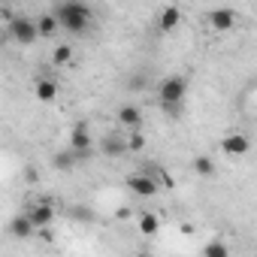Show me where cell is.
Instances as JSON below:
<instances>
[{"mask_svg":"<svg viewBox=\"0 0 257 257\" xmlns=\"http://www.w3.org/2000/svg\"><path fill=\"white\" fill-rule=\"evenodd\" d=\"M52 16L58 19V28H64L70 34H85L88 25H91V19H94V13L85 4H61Z\"/></svg>","mask_w":257,"mask_h":257,"instance_id":"6da1fadb","label":"cell"},{"mask_svg":"<svg viewBox=\"0 0 257 257\" xmlns=\"http://www.w3.org/2000/svg\"><path fill=\"white\" fill-rule=\"evenodd\" d=\"M185 94H188V79L185 76H167L158 88V97H161L164 106H179L185 100Z\"/></svg>","mask_w":257,"mask_h":257,"instance_id":"7a4b0ae2","label":"cell"},{"mask_svg":"<svg viewBox=\"0 0 257 257\" xmlns=\"http://www.w3.org/2000/svg\"><path fill=\"white\" fill-rule=\"evenodd\" d=\"M10 37L16 40V43H22V46H31V43H37V22L34 19H25V16H16L13 22H10Z\"/></svg>","mask_w":257,"mask_h":257,"instance_id":"3957f363","label":"cell"},{"mask_svg":"<svg viewBox=\"0 0 257 257\" xmlns=\"http://www.w3.org/2000/svg\"><path fill=\"white\" fill-rule=\"evenodd\" d=\"M127 188H131L137 197H146V200L158 194V182H155L152 176H143V173H140V176H131V179H127Z\"/></svg>","mask_w":257,"mask_h":257,"instance_id":"277c9868","label":"cell"},{"mask_svg":"<svg viewBox=\"0 0 257 257\" xmlns=\"http://www.w3.org/2000/svg\"><path fill=\"white\" fill-rule=\"evenodd\" d=\"M221 149H224V155H248V149H251V143H248V137H242V134H230V137H224V143H221Z\"/></svg>","mask_w":257,"mask_h":257,"instance_id":"5b68a950","label":"cell"},{"mask_svg":"<svg viewBox=\"0 0 257 257\" xmlns=\"http://www.w3.org/2000/svg\"><path fill=\"white\" fill-rule=\"evenodd\" d=\"M28 218H31L34 230H37V227H49V224L55 221V209H52L49 203H37V206L28 212Z\"/></svg>","mask_w":257,"mask_h":257,"instance_id":"8992f818","label":"cell"},{"mask_svg":"<svg viewBox=\"0 0 257 257\" xmlns=\"http://www.w3.org/2000/svg\"><path fill=\"white\" fill-rule=\"evenodd\" d=\"M179 22H182V10H179V7H164V10H161V16H158V28H161L164 34L176 31V28H179Z\"/></svg>","mask_w":257,"mask_h":257,"instance_id":"52a82bcc","label":"cell"},{"mask_svg":"<svg viewBox=\"0 0 257 257\" xmlns=\"http://www.w3.org/2000/svg\"><path fill=\"white\" fill-rule=\"evenodd\" d=\"M206 19H209V25H212L215 31H230V28L236 25V13H233V10H212Z\"/></svg>","mask_w":257,"mask_h":257,"instance_id":"ba28073f","label":"cell"},{"mask_svg":"<svg viewBox=\"0 0 257 257\" xmlns=\"http://www.w3.org/2000/svg\"><path fill=\"white\" fill-rule=\"evenodd\" d=\"M70 149H73L76 155H82V152L91 149V131H88V124H76V131H73V137H70Z\"/></svg>","mask_w":257,"mask_h":257,"instance_id":"9c48e42d","label":"cell"},{"mask_svg":"<svg viewBox=\"0 0 257 257\" xmlns=\"http://www.w3.org/2000/svg\"><path fill=\"white\" fill-rule=\"evenodd\" d=\"M118 124H124V127H137L143 124V109L140 106H121L118 109Z\"/></svg>","mask_w":257,"mask_h":257,"instance_id":"30bf717a","label":"cell"},{"mask_svg":"<svg viewBox=\"0 0 257 257\" xmlns=\"http://www.w3.org/2000/svg\"><path fill=\"white\" fill-rule=\"evenodd\" d=\"M137 227H140L143 236H158V233H161V218H158L155 212H143V215L137 218Z\"/></svg>","mask_w":257,"mask_h":257,"instance_id":"8fae6325","label":"cell"},{"mask_svg":"<svg viewBox=\"0 0 257 257\" xmlns=\"http://www.w3.org/2000/svg\"><path fill=\"white\" fill-rule=\"evenodd\" d=\"M10 233H13L16 239H31V236H34L31 218H28V215H16V218L10 221Z\"/></svg>","mask_w":257,"mask_h":257,"instance_id":"7c38bea8","label":"cell"},{"mask_svg":"<svg viewBox=\"0 0 257 257\" xmlns=\"http://www.w3.org/2000/svg\"><path fill=\"white\" fill-rule=\"evenodd\" d=\"M37 97L43 100V103H52L55 97H58V82H52V79H37Z\"/></svg>","mask_w":257,"mask_h":257,"instance_id":"4fadbf2b","label":"cell"},{"mask_svg":"<svg viewBox=\"0 0 257 257\" xmlns=\"http://www.w3.org/2000/svg\"><path fill=\"white\" fill-rule=\"evenodd\" d=\"M55 31H58V19H55L52 13H46V16L37 19V34H40V37H52Z\"/></svg>","mask_w":257,"mask_h":257,"instance_id":"5bb4252c","label":"cell"},{"mask_svg":"<svg viewBox=\"0 0 257 257\" xmlns=\"http://www.w3.org/2000/svg\"><path fill=\"white\" fill-rule=\"evenodd\" d=\"M124 152H127V143H124V140H118V137H106V140H103V155L118 158V155H124Z\"/></svg>","mask_w":257,"mask_h":257,"instance_id":"9a60e30c","label":"cell"},{"mask_svg":"<svg viewBox=\"0 0 257 257\" xmlns=\"http://www.w3.org/2000/svg\"><path fill=\"white\" fill-rule=\"evenodd\" d=\"M194 173H197V176H212V173H215L212 158H209V155H200V158L194 161Z\"/></svg>","mask_w":257,"mask_h":257,"instance_id":"2e32d148","label":"cell"},{"mask_svg":"<svg viewBox=\"0 0 257 257\" xmlns=\"http://www.w3.org/2000/svg\"><path fill=\"white\" fill-rule=\"evenodd\" d=\"M52 61H55L58 67L70 64V61H73V49H70V46H58V49H55V55H52Z\"/></svg>","mask_w":257,"mask_h":257,"instance_id":"e0dca14e","label":"cell"},{"mask_svg":"<svg viewBox=\"0 0 257 257\" xmlns=\"http://www.w3.org/2000/svg\"><path fill=\"white\" fill-rule=\"evenodd\" d=\"M73 164H76V152H58L55 155V167L58 170H70Z\"/></svg>","mask_w":257,"mask_h":257,"instance_id":"ac0fdd59","label":"cell"},{"mask_svg":"<svg viewBox=\"0 0 257 257\" xmlns=\"http://www.w3.org/2000/svg\"><path fill=\"white\" fill-rule=\"evenodd\" d=\"M206 257H230V251H227L224 242H209L206 245Z\"/></svg>","mask_w":257,"mask_h":257,"instance_id":"d6986e66","label":"cell"},{"mask_svg":"<svg viewBox=\"0 0 257 257\" xmlns=\"http://www.w3.org/2000/svg\"><path fill=\"white\" fill-rule=\"evenodd\" d=\"M146 149V137L143 134H134L131 140H127V152H143Z\"/></svg>","mask_w":257,"mask_h":257,"instance_id":"ffe728a7","label":"cell"},{"mask_svg":"<svg viewBox=\"0 0 257 257\" xmlns=\"http://www.w3.org/2000/svg\"><path fill=\"white\" fill-rule=\"evenodd\" d=\"M115 218H121V221H124V218H131V209H118V212H115Z\"/></svg>","mask_w":257,"mask_h":257,"instance_id":"44dd1931","label":"cell"},{"mask_svg":"<svg viewBox=\"0 0 257 257\" xmlns=\"http://www.w3.org/2000/svg\"><path fill=\"white\" fill-rule=\"evenodd\" d=\"M0 16H4V7H0Z\"/></svg>","mask_w":257,"mask_h":257,"instance_id":"7402d4cb","label":"cell"}]
</instances>
